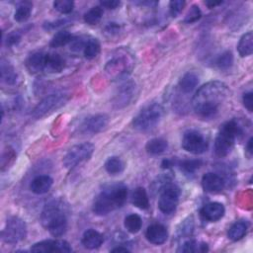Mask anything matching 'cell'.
I'll list each match as a JSON object with an SVG mask.
<instances>
[{"mask_svg":"<svg viewBox=\"0 0 253 253\" xmlns=\"http://www.w3.org/2000/svg\"><path fill=\"white\" fill-rule=\"evenodd\" d=\"M229 90L227 86L220 81H211L198 89L192 99V106L203 119H211L215 117L219 106L227 98Z\"/></svg>","mask_w":253,"mask_h":253,"instance_id":"cell-1","label":"cell"},{"mask_svg":"<svg viewBox=\"0 0 253 253\" xmlns=\"http://www.w3.org/2000/svg\"><path fill=\"white\" fill-rule=\"evenodd\" d=\"M127 197V188L123 183L105 187L93 203V211L97 215H106L123 207Z\"/></svg>","mask_w":253,"mask_h":253,"instance_id":"cell-2","label":"cell"},{"mask_svg":"<svg viewBox=\"0 0 253 253\" xmlns=\"http://www.w3.org/2000/svg\"><path fill=\"white\" fill-rule=\"evenodd\" d=\"M41 221L52 236H62L67 229V216L63 203L55 200L47 203L42 211Z\"/></svg>","mask_w":253,"mask_h":253,"instance_id":"cell-3","label":"cell"},{"mask_svg":"<svg viewBox=\"0 0 253 253\" xmlns=\"http://www.w3.org/2000/svg\"><path fill=\"white\" fill-rule=\"evenodd\" d=\"M241 134L242 127L235 120L223 124L214 139V153L218 157L228 155L235 144L236 138Z\"/></svg>","mask_w":253,"mask_h":253,"instance_id":"cell-4","label":"cell"},{"mask_svg":"<svg viewBox=\"0 0 253 253\" xmlns=\"http://www.w3.org/2000/svg\"><path fill=\"white\" fill-rule=\"evenodd\" d=\"M163 116V108L158 103H151L140 110L133 118V127L140 131H148L154 128Z\"/></svg>","mask_w":253,"mask_h":253,"instance_id":"cell-5","label":"cell"},{"mask_svg":"<svg viewBox=\"0 0 253 253\" xmlns=\"http://www.w3.org/2000/svg\"><path fill=\"white\" fill-rule=\"evenodd\" d=\"M133 67L131 55L120 50L106 64L105 71L112 80H120L126 77Z\"/></svg>","mask_w":253,"mask_h":253,"instance_id":"cell-6","label":"cell"},{"mask_svg":"<svg viewBox=\"0 0 253 253\" xmlns=\"http://www.w3.org/2000/svg\"><path fill=\"white\" fill-rule=\"evenodd\" d=\"M27 225L26 222L18 217L11 216L6 221L5 227L1 232V237L6 243L16 244L26 238Z\"/></svg>","mask_w":253,"mask_h":253,"instance_id":"cell-7","label":"cell"},{"mask_svg":"<svg viewBox=\"0 0 253 253\" xmlns=\"http://www.w3.org/2000/svg\"><path fill=\"white\" fill-rule=\"evenodd\" d=\"M68 100V97L64 93L50 94L43 98L33 110L32 116L35 119H41L49 113L62 107Z\"/></svg>","mask_w":253,"mask_h":253,"instance_id":"cell-8","label":"cell"},{"mask_svg":"<svg viewBox=\"0 0 253 253\" xmlns=\"http://www.w3.org/2000/svg\"><path fill=\"white\" fill-rule=\"evenodd\" d=\"M180 196L179 188L171 183L165 184L161 188L158 199V208L165 214H171L176 211Z\"/></svg>","mask_w":253,"mask_h":253,"instance_id":"cell-9","label":"cell"},{"mask_svg":"<svg viewBox=\"0 0 253 253\" xmlns=\"http://www.w3.org/2000/svg\"><path fill=\"white\" fill-rule=\"evenodd\" d=\"M94 152V145L90 142H83L72 146L63 157V165L66 168H73L88 160Z\"/></svg>","mask_w":253,"mask_h":253,"instance_id":"cell-10","label":"cell"},{"mask_svg":"<svg viewBox=\"0 0 253 253\" xmlns=\"http://www.w3.org/2000/svg\"><path fill=\"white\" fill-rule=\"evenodd\" d=\"M208 141L205 136L197 130H188L182 138V147L193 154H202L208 149Z\"/></svg>","mask_w":253,"mask_h":253,"instance_id":"cell-11","label":"cell"},{"mask_svg":"<svg viewBox=\"0 0 253 253\" xmlns=\"http://www.w3.org/2000/svg\"><path fill=\"white\" fill-rule=\"evenodd\" d=\"M135 83L132 81L126 82L120 86L113 98L114 107L116 109H122L129 105L135 96Z\"/></svg>","mask_w":253,"mask_h":253,"instance_id":"cell-12","label":"cell"},{"mask_svg":"<svg viewBox=\"0 0 253 253\" xmlns=\"http://www.w3.org/2000/svg\"><path fill=\"white\" fill-rule=\"evenodd\" d=\"M72 250L70 244L62 239H47L35 243L31 247L33 252H70Z\"/></svg>","mask_w":253,"mask_h":253,"instance_id":"cell-13","label":"cell"},{"mask_svg":"<svg viewBox=\"0 0 253 253\" xmlns=\"http://www.w3.org/2000/svg\"><path fill=\"white\" fill-rule=\"evenodd\" d=\"M109 118L105 114H97L84 120L81 125V129L84 133L96 134L102 131L108 125Z\"/></svg>","mask_w":253,"mask_h":253,"instance_id":"cell-14","label":"cell"},{"mask_svg":"<svg viewBox=\"0 0 253 253\" xmlns=\"http://www.w3.org/2000/svg\"><path fill=\"white\" fill-rule=\"evenodd\" d=\"M225 186V181L221 175L213 172L206 173L202 178V187L203 189L211 194L219 193L223 190Z\"/></svg>","mask_w":253,"mask_h":253,"instance_id":"cell-15","label":"cell"},{"mask_svg":"<svg viewBox=\"0 0 253 253\" xmlns=\"http://www.w3.org/2000/svg\"><path fill=\"white\" fill-rule=\"evenodd\" d=\"M145 237L150 243L155 245H160L167 240L168 231L163 224L152 223L146 228Z\"/></svg>","mask_w":253,"mask_h":253,"instance_id":"cell-16","label":"cell"},{"mask_svg":"<svg viewBox=\"0 0 253 253\" xmlns=\"http://www.w3.org/2000/svg\"><path fill=\"white\" fill-rule=\"evenodd\" d=\"M225 213L224 206L217 202H212L205 205L201 210L202 216L209 221L219 220Z\"/></svg>","mask_w":253,"mask_h":253,"instance_id":"cell-17","label":"cell"},{"mask_svg":"<svg viewBox=\"0 0 253 253\" xmlns=\"http://www.w3.org/2000/svg\"><path fill=\"white\" fill-rule=\"evenodd\" d=\"M46 53L38 51L30 54L26 59V67L31 74H38L44 71Z\"/></svg>","mask_w":253,"mask_h":253,"instance_id":"cell-18","label":"cell"},{"mask_svg":"<svg viewBox=\"0 0 253 253\" xmlns=\"http://www.w3.org/2000/svg\"><path fill=\"white\" fill-rule=\"evenodd\" d=\"M52 179L48 175H39L35 177L31 184L30 190L37 195H42L49 191L52 186Z\"/></svg>","mask_w":253,"mask_h":253,"instance_id":"cell-19","label":"cell"},{"mask_svg":"<svg viewBox=\"0 0 253 253\" xmlns=\"http://www.w3.org/2000/svg\"><path fill=\"white\" fill-rule=\"evenodd\" d=\"M104 241V238H103V235L93 229V228H89L87 229L83 235H82V239H81V242L83 244V246L87 249H97L99 248L102 243Z\"/></svg>","mask_w":253,"mask_h":253,"instance_id":"cell-20","label":"cell"},{"mask_svg":"<svg viewBox=\"0 0 253 253\" xmlns=\"http://www.w3.org/2000/svg\"><path fill=\"white\" fill-rule=\"evenodd\" d=\"M64 59L58 53H46L44 71L48 73H58L64 68Z\"/></svg>","mask_w":253,"mask_h":253,"instance_id":"cell-21","label":"cell"},{"mask_svg":"<svg viewBox=\"0 0 253 253\" xmlns=\"http://www.w3.org/2000/svg\"><path fill=\"white\" fill-rule=\"evenodd\" d=\"M198 83H199L198 75L194 72H187L180 79L178 83V88L182 93L188 94V93H191L197 87Z\"/></svg>","mask_w":253,"mask_h":253,"instance_id":"cell-22","label":"cell"},{"mask_svg":"<svg viewBox=\"0 0 253 253\" xmlns=\"http://www.w3.org/2000/svg\"><path fill=\"white\" fill-rule=\"evenodd\" d=\"M237 50L241 57L248 56L253 51V34L252 32H248L244 34L237 44Z\"/></svg>","mask_w":253,"mask_h":253,"instance_id":"cell-23","label":"cell"},{"mask_svg":"<svg viewBox=\"0 0 253 253\" xmlns=\"http://www.w3.org/2000/svg\"><path fill=\"white\" fill-rule=\"evenodd\" d=\"M131 203L140 210H146L149 207V199L144 188L137 187L131 194Z\"/></svg>","mask_w":253,"mask_h":253,"instance_id":"cell-24","label":"cell"},{"mask_svg":"<svg viewBox=\"0 0 253 253\" xmlns=\"http://www.w3.org/2000/svg\"><path fill=\"white\" fill-rule=\"evenodd\" d=\"M1 80L8 85H13L17 81V73L14 67L5 59L1 60Z\"/></svg>","mask_w":253,"mask_h":253,"instance_id":"cell-25","label":"cell"},{"mask_svg":"<svg viewBox=\"0 0 253 253\" xmlns=\"http://www.w3.org/2000/svg\"><path fill=\"white\" fill-rule=\"evenodd\" d=\"M248 229V225L245 221L243 220H239V221H235L228 229L227 232V236L230 240L233 241H237L240 240L241 238H243L247 232Z\"/></svg>","mask_w":253,"mask_h":253,"instance_id":"cell-26","label":"cell"},{"mask_svg":"<svg viewBox=\"0 0 253 253\" xmlns=\"http://www.w3.org/2000/svg\"><path fill=\"white\" fill-rule=\"evenodd\" d=\"M168 147V143L165 139L156 137L147 141L145 145L146 151L151 155H159L163 153Z\"/></svg>","mask_w":253,"mask_h":253,"instance_id":"cell-27","label":"cell"},{"mask_svg":"<svg viewBox=\"0 0 253 253\" xmlns=\"http://www.w3.org/2000/svg\"><path fill=\"white\" fill-rule=\"evenodd\" d=\"M105 169L111 175H117L124 171L125 163L118 156L109 157L105 162Z\"/></svg>","mask_w":253,"mask_h":253,"instance_id":"cell-28","label":"cell"},{"mask_svg":"<svg viewBox=\"0 0 253 253\" xmlns=\"http://www.w3.org/2000/svg\"><path fill=\"white\" fill-rule=\"evenodd\" d=\"M32 7H33V4L29 1L21 2L20 5L17 7V9L15 11L14 19L19 23L26 22L31 16Z\"/></svg>","mask_w":253,"mask_h":253,"instance_id":"cell-29","label":"cell"},{"mask_svg":"<svg viewBox=\"0 0 253 253\" xmlns=\"http://www.w3.org/2000/svg\"><path fill=\"white\" fill-rule=\"evenodd\" d=\"M125 227L130 233H136L142 226L141 217L136 213H129L125 217Z\"/></svg>","mask_w":253,"mask_h":253,"instance_id":"cell-30","label":"cell"},{"mask_svg":"<svg viewBox=\"0 0 253 253\" xmlns=\"http://www.w3.org/2000/svg\"><path fill=\"white\" fill-rule=\"evenodd\" d=\"M100 50H101V45L99 41L97 39L90 38L86 42V45L83 49V53L87 59H93L100 53Z\"/></svg>","mask_w":253,"mask_h":253,"instance_id":"cell-31","label":"cell"},{"mask_svg":"<svg viewBox=\"0 0 253 253\" xmlns=\"http://www.w3.org/2000/svg\"><path fill=\"white\" fill-rule=\"evenodd\" d=\"M72 35L68 32V31H65V30H62V31H59L57 32L51 39L50 42H49V45L51 47H60V46H63L67 43H69L72 40Z\"/></svg>","mask_w":253,"mask_h":253,"instance_id":"cell-32","label":"cell"},{"mask_svg":"<svg viewBox=\"0 0 253 253\" xmlns=\"http://www.w3.org/2000/svg\"><path fill=\"white\" fill-rule=\"evenodd\" d=\"M208 250H209L208 245L206 243H198L197 241L190 239V240L185 241L177 251L178 252L194 253V252H206Z\"/></svg>","mask_w":253,"mask_h":253,"instance_id":"cell-33","label":"cell"},{"mask_svg":"<svg viewBox=\"0 0 253 253\" xmlns=\"http://www.w3.org/2000/svg\"><path fill=\"white\" fill-rule=\"evenodd\" d=\"M103 16V8L101 6H95L92 7L91 9H89L83 16V19L85 21V23H87L88 25L94 26L97 25Z\"/></svg>","mask_w":253,"mask_h":253,"instance_id":"cell-34","label":"cell"},{"mask_svg":"<svg viewBox=\"0 0 253 253\" xmlns=\"http://www.w3.org/2000/svg\"><path fill=\"white\" fill-rule=\"evenodd\" d=\"M217 67L221 70H226L232 66L233 63V55L230 50L223 51L215 61Z\"/></svg>","mask_w":253,"mask_h":253,"instance_id":"cell-35","label":"cell"},{"mask_svg":"<svg viewBox=\"0 0 253 253\" xmlns=\"http://www.w3.org/2000/svg\"><path fill=\"white\" fill-rule=\"evenodd\" d=\"M178 165L180 166L181 170H183L185 173L193 174L202 166V161L200 159L183 160V161H180Z\"/></svg>","mask_w":253,"mask_h":253,"instance_id":"cell-36","label":"cell"},{"mask_svg":"<svg viewBox=\"0 0 253 253\" xmlns=\"http://www.w3.org/2000/svg\"><path fill=\"white\" fill-rule=\"evenodd\" d=\"M53 8L61 14H69L74 8V2L71 0H56L53 2Z\"/></svg>","mask_w":253,"mask_h":253,"instance_id":"cell-37","label":"cell"},{"mask_svg":"<svg viewBox=\"0 0 253 253\" xmlns=\"http://www.w3.org/2000/svg\"><path fill=\"white\" fill-rule=\"evenodd\" d=\"M201 16H202V12H201L200 7L197 6V5H192V7H191L190 10L188 11V13H187V15H186L184 21H185L186 23L191 24V23H193V22L198 21V20L201 18Z\"/></svg>","mask_w":253,"mask_h":253,"instance_id":"cell-38","label":"cell"},{"mask_svg":"<svg viewBox=\"0 0 253 253\" xmlns=\"http://www.w3.org/2000/svg\"><path fill=\"white\" fill-rule=\"evenodd\" d=\"M186 2L184 0H173L169 3V13L172 17H177L185 7Z\"/></svg>","mask_w":253,"mask_h":253,"instance_id":"cell-39","label":"cell"},{"mask_svg":"<svg viewBox=\"0 0 253 253\" xmlns=\"http://www.w3.org/2000/svg\"><path fill=\"white\" fill-rule=\"evenodd\" d=\"M87 41H88V39H86L84 37H74V38H72L71 42H69L70 49L73 50V51H80L81 49H84Z\"/></svg>","mask_w":253,"mask_h":253,"instance_id":"cell-40","label":"cell"},{"mask_svg":"<svg viewBox=\"0 0 253 253\" xmlns=\"http://www.w3.org/2000/svg\"><path fill=\"white\" fill-rule=\"evenodd\" d=\"M252 92H246L243 94L242 102L244 107L249 111L252 112V106H253V99H252Z\"/></svg>","mask_w":253,"mask_h":253,"instance_id":"cell-41","label":"cell"},{"mask_svg":"<svg viewBox=\"0 0 253 253\" xmlns=\"http://www.w3.org/2000/svg\"><path fill=\"white\" fill-rule=\"evenodd\" d=\"M100 5H101V7H104L106 9L114 10V9L118 8L121 5V1H118V0H103V1H100Z\"/></svg>","mask_w":253,"mask_h":253,"instance_id":"cell-42","label":"cell"},{"mask_svg":"<svg viewBox=\"0 0 253 253\" xmlns=\"http://www.w3.org/2000/svg\"><path fill=\"white\" fill-rule=\"evenodd\" d=\"M21 41V35L18 32H13L8 35L6 42L8 45H15Z\"/></svg>","mask_w":253,"mask_h":253,"instance_id":"cell-43","label":"cell"},{"mask_svg":"<svg viewBox=\"0 0 253 253\" xmlns=\"http://www.w3.org/2000/svg\"><path fill=\"white\" fill-rule=\"evenodd\" d=\"M121 31V26L118 25L117 23H109V25L105 28V32L109 34L110 36L117 35Z\"/></svg>","mask_w":253,"mask_h":253,"instance_id":"cell-44","label":"cell"},{"mask_svg":"<svg viewBox=\"0 0 253 253\" xmlns=\"http://www.w3.org/2000/svg\"><path fill=\"white\" fill-rule=\"evenodd\" d=\"M111 252H129V250L126 248V247H124V246H117L113 249H111Z\"/></svg>","mask_w":253,"mask_h":253,"instance_id":"cell-45","label":"cell"},{"mask_svg":"<svg viewBox=\"0 0 253 253\" xmlns=\"http://www.w3.org/2000/svg\"><path fill=\"white\" fill-rule=\"evenodd\" d=\"M205 3H206V5H207L208 7H210V8H212V7H215V6H217V5H220V4H222V1H218V2L207 1V2H205Z\"/></svg>","mask_w":253,"mask_h":253,"instance_id":"cell-46","label":"cell"},{"mask_svg":"<svg viewBox=\"0 0 253 253\" xmlns=\"http://www.w3.org/2000/svg\"><path fill=\"white\" fill-rule=\"evenodd\" d=\"M252 137L249 138V140L247 141V146H246V149H247V152L251 155L252 154Z\"/></svg>","mask_w":253,"mask_h":253,"instance_id":"cell-47","label":"cell"}]
</instances>
